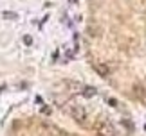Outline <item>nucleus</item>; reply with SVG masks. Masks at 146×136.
Returning <instances> with one entry per match:
<instances>
[{
    "mask_svg": "<svg viewBox=\"0 0 146 136\" xmlns=\"http://www.w3.org/2000/svg\"><path fill=\"white\" fill-rule=\"evenodd\" d=\"M94 131H96L99 136H115V129L110 126L108 122H99L96 127H94Z\"/></svg>",
    "mask_w": 146,
    "mask_h": 136,
    "instance_id": "nucleus-1",
    "label": "nucleus"
},
{
    "mask_svg": "<svg viewBox=\"0 0 146 136\" xmlns=\"http://www.w3.org/2000/svg\"><path fill=\"white\" fill-rule=\"evenodd\" d=\"M69 113L72 115V118H74L76 122H85V120H87V113H85V109H83V107L72 106V107H69Z\"/></svg>",
    "mask_w": 146,
    "mask_h": 136,
    "instance_id": "nucleus-2",
    "label": "nucleus"
},
{
    "mask_svg": "<svg viewBox=\"0 0 146 136\" xmlns=\"http://www.w3.org/2000/svg\"><path fill=\"white\" fill-rule=\"evenodd\" d=\"M94 93H96V90H94V88H85V92H83L85 97H92Z\"/></svg>",
    "mask_w": 146,
    "mask_h": 136,
    "instance_id": "nucleus-3",
    "label": "nucleus"
},
{
    "mask_svg": "<svg viewBox=\"0 0 146 136\" xmlns=\"http://www.w3.org/2000/svg\"><path fill=\"white\" fill-rule=\"evenodd\" d=\"M4 16H5L7 20H16V18H18V16H16V13H7V11L4 13Z\"/></svg>",
    "mask_w": 146,
    "mask_h": 136,
    "instance_id": "nucleus-4",
    "label": "nucleus"
},
{
    "mask_svg": "<svg viewBox=\"0 0 146 136\" xmlns=\"http://www.w3.org/2000/svg\"><path fill=\"white\" fill-rule=\"evenodd\" d=\"M24 41H25V45H31V43H33V39H31L29 36H25V38H24Z\"/></svg>",
    "mask_w": 146,
    "mask_h": 136,
    "instance_id": "nucleus-5",
    "label": "nucleus"
}]
</instances>
